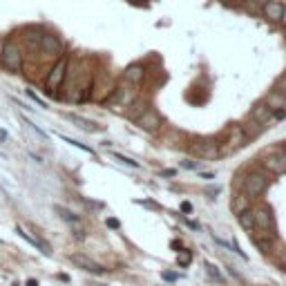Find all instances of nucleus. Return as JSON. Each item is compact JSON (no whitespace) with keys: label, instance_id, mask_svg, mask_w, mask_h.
<instances>
[{"label":"nucleus","instance_id":"obj_2","mask_svg":"<svg viewBox=\"0 0 286 286\" xmlns=\"http://www.w3.org/2000/svg\"><path fill=\"white\" fill-rule=\"evenodd\" d=\"M67 67H70V61L65 59H59L54 63V67L49 70V74H47V79H45V87H47V92L49 94H54L56 96V90H59L61 85H63V81H65V74H67Z\"/></svg>","mask_w":286,"mask_h":286},{"label":"nucleus","instance_id":"obj_13","mask_svg":"<svg viewBox=\"0 0 286 286\" xmlns=\"http://www.w3.org/2000/svg\"><path fill=\"white\" fill-rule=\"evenodd\" d=\"M123 76H126V81H130V83H141V81H143V76H145V67H143V65H139V63H134V65L126 67Z\"/></svg>","mask_w":286,"mask_h":286},{"label":"nucleus","instance_id":"obj_35","mask_svg":"<svg viewBox=\"0 0 286 286\" xmlns=\"http://www.w3.org/2000/svg\"><path fill=\"white\" fill-rule=\"evenodd\" d=\"M3 45H5V40H3V38H0V51H3Z\"/></svg>","mask_w":286,"mask_h":286},{"label":"nucleus","instance_id":"obj_9","mask_svg":"<svg viewBox=\"0 0 286 286\" xmlns=\"http://www.w3.org/2000/svg\"><path fill=\"white\" fill-rule=\"evenodd\" d=\"M54 210L59 212V217H61L63 221H67L70 226L76 228V233H74L76 239H83V237H85V235H83V228H81V217H76L74 212H70V210H67V208H63V206H56Z\"/></svg>","mask_w":286,"mask_h":286},{"label":"nucleus","instance_id":"obj_8","mask_svg":"<svg viewBox=\"0 0 286 286\" xmlns=\"http://www.w3.org/2000/svg\"><path fill=\"white\" fill-rule=\"evenodd\" d=\"M61 49H63V45H61L59 36L40 34V51H45V54H49V56H59Z\"/></svg>","mask_w":286,"mask_h":286},{"label":"nucleus","instance_id":"obj_34","mask_svg":"<svg viewBox=\"0 0 286 286\" xmlns=\"http://www.w3.org/2000/svg\"><path fill=\"white\" fill-rule=\"evenodd\" d=\"M266 3H268V0H255V5H259V7H264Z\"/></svg>","mask_w":286,"mask_h":286},{"label":"nucleus","instance_id":"obj_12","mask_svg":"<svg viewBox=\"0 0 286 286\" xmlns=\"http://www.w3.org/2000/svg\"><path fill=\"white\" fill-rule=\"evenodd\" d=\"M253 242H255V246L259 248L262 253H268L270 248H273V242H275V237H273V233H264V231H257L253 235Z\"/></svg>","mask_w":286,"mask_h":286},{"label":"nucleus","instance_id":"obj_32","mask_svg":"<svg viewBox=\"0 0 286 286\" xmlns=\"http://www.w3.org/2000/svg\"><path fill=\"white\" fill-rule=\"evenodd\" d=\"M170 246H173V248H175V251H177V248H179V251H181V242H177V239H175V242H173V244H170Z\"/></svg>","mask_w":286,"mask_h":286},{"label":"nucleus","instance_id":"obj_19","mask_svg":"<svg viewBox=\"0 0 286 286\" xmlns=\"http://www.w3.org/2000/svg\"><path fill=\"white\" fill-rule=\"evenodd\" d=\"M61 139H63L65 143L74 145V148H81L83 152H90V154H94V150H92V148H87V145H83V143H79V141H74V139H70V137H63V134H61Z\"/></svg>","mask_w":286,"mask_h":286},{"label":"nucleus","instance_id":"obj_25","mask_svg":"<svg viewBox=\"0 0 286 286\" xmlns=\"http://www.w3.org/2000/svg\"><path fill=\"white\" fill-rule=\"evenodd\" d=\"M277 92L286 96V74H284V76H279V81H277Z\"/></svg>","mask_w":286,"mask_h":286},{"label":"nucleus","instance_id":"obj_20","mask_svg":"<svg viewBox=\"0 0 286 286\" xmlns=\"http://www.w3.org/2000/svg\"><path fill=\"white\" fill-rule=\"evenodd\" d=\"M112 157L117 159L119 163H126V165H130V168H139V163H137V161H134V159H130V157H123V154H119V152H114Z\"/></svg>","mask_w":286,"mask_h":286},{"label":"nucleus","instance_id":"obj_21","mask_svg":"<svg viewBox=\"0 0 286 286\" xmlns=\"http://www.w3.org/2000/svg\"><path fill=\"white\" fill-rule=\"evenodd\" d=\"M23 123H25V128H27V130H32V132L36 134V137H40V139H47V134H45L40 128H36L32 121H27V119H23Z\"/></svg>","mask_w":286,"mask_h":286},{"label":"nucleus","instance_id":"obj_1","mask_svg":"<svg viewBox=\"0 0 286 286\" xmlns=\"http://www.w3.org/2000/svg\"><path fill=\"white\" fill-rule=\"evenodd\" d=\"M0 61H3V67L12 74H20L23 72V54H20L18 45L14 40H7L3 45V51H0Z\"/></svg>","mask_w":286,"mask_h":286},{"label":"nucleus","instance_id":"obj_7","mask_svg":"<svg viewBox=\"0 0 286 286\" xmlns=\"http://www.w3.org/2000/svg\"><path fill=\"white\" fill-rule=\"evenodd\" d=\"M139 121V126H141L145 132H154V130H159L161 128V121H163V119H161V114L159 112H154V110H145L141 117L137 119Z\"/></svg>","mask_w":286,"mask_h":286},{"label":"nucleus","instance_id":"obj_29","mask_svg":"<svg viewBox=\"0 0 286 286\" xmlns=\"http://www.w3.org/2000/svg\"><path fill=\"white\" fill-rule=\"evenodd\" d=\"M163 279H168V282H175L177 275H175V273H163Z\"/></svg>","mask_w":286,"mask_h":286},{"label":"nucleus","instance_id":"obj_16","mask_svg":"<svg viewBox=\"0 0 286 286\" xmlns=\"http://www.w3.org/2000/svg\"><path fill=\"white\" fill-rule=\"evenodd\" d=\"M16 233H18V235H20V237H23V239H25V242H29V244H32V246H36V248H40V251H43L45 255H49V251H47V246H43V244H40V242H38V239H36V237H32V235H29V233H27V231H25V228H23V226H16Z\"/></svg>","mask_w":286,"mask_h":286},{"label":"nucleus","instance_id":"obj_27","mask_svg":"<svg viewBox=\"0 0 286 286\" xmlns=\"http://www.w3.org/2000/svg\"><path fill=\"white\" fill-rule=\"evenodd\" d=\"M105 223H107L110 228H119V226H121V223H119V219H114V217H110V219H107Z\"/></svg>","mask_w":286,"mask_h":286},{"label":"nucleus","instance_id":"obj_14","mask_svg":"<svg viewBox=\"0 0 286 286\" xmlns=\"http://www.w3.org/2000/svg\"><path fill=\"white\" fill-rule=\"evenodd\" d=\"M67 119H70L72 123H76V126H79L81 130H85V132H101L103 128H98L96 123H92V121H87V119H81V117H76V114H67Z\"/></svg>","mask_w":286,"mask_h":286},{"label":"nucleus","instance_id":"obj_33","mask_svg":"<svg viewBox=\"0 0 286 286\" xmlns=\"http://www.w3.org/2000/svg\"><path fill=\"white\" fill-rule=\"evenodd\" d=\"M25 286H38V282H36V279H27V284Z\"/></svg>","mask_w":286,"mask_h":286},{"label":"nucleus","instance_id":"obj_18","mask_svg":"<svg viewBox=\"0 0 286 286\" xmlns=\"http://www.w3.org/2000/svg\"><path fill=\"white\" fill-rule=\"evenodd\" d=\"M248 208H251V199H248L246 195H242V197H237V201H235V206H233V210H235V215H237V212L248 210Z\"/></svg>","mask_w":286,"mask_h":286},{"label":"nucleus","instance_id":"obj_24","mask_svg":"<svg viewBox=\"0 0 286 286\" xmlns=\"http://www.w3.org/2000/svg\"><path fill=\"white\" fill-rule=\"evenodd\" d=\"M206 268H208V275H210V277H215L217 279V282H221V273H219V268H217V266H212V264L210 262H206Z\"/></svg>","mask_w":286,"mask_h":286},{"label":"nucleus","instance_id":"obj_22","mask_svg":"<svg viewBox=\"0 0 286 286\" xmlns=\"http://www.w3.org/2000/svg\"><path fill=\"white\" fill-rule=\"evenodd\" d=\"M132 107H134V110H130V119H134V121H137V119L145 112V105H141V103H134Z\"/></svg>","mask_w":286,"mask_h":286},{"label":"nucleus","instance_id":"obj_26","mask_svg":"<svg viewBox=\"0 0 286 286\" xmlns=\"http://www.w3.org/2000/svg\"><path fill=\"white\" fill-rule=\"evenodd\" d=\"M27 96H29V98H32V101H34V103H38V105H40V107H47V105H45V103H43V101H40V98H38V96H36V94H34V92H32V90H27Z\"/></svg>","mask_w":286,"mask_h":286},{"label":"nucleus","instance_id":"obj_3","mask_svg":"<svg viewBox=\"0 0 286 286\" xmlns=\"http://www.w3.org/2000/svg\"><path fill=\"white\" fill-rule=\"evenodd\" d=\"M266 188H268V177L262 173H251L244 179V192H246L248 199H255V197L264 195Z\"/></svg>","mask_w":286,"mask_h":286},{"label":"nucleus","instance_id":"obj_36","mask_svg":"<svg viewBox=\"0 0 286 286\" xmlns=\"http://www.w3.org/2000/svg\"><path fill=\"white\" fill-rule=\"evenodd\" d=\"M223 3H228V0H223Z\"/></svg>","mask_w":286,"mask_h":286},{"label":"nucleus","instance_id":"obj_10","mask_svg":"<svg viewBox=\"0 0 286 286\" xmlns=\"http://www.w3.org/2000/svg\"><path fill=\"white\" fill-rule=\"evenodd\" d=\"M253 121L259 123L262 128H266L270 121H275V119H273V110H270L266 103H259V105L253 107Z\"/></svg>","mask_w":286,"mask_h":286},{"label":"nucleus","instance_id":"obj_28","mask_svg":"<svg viewBox=\"0 0 286 286\" xmlns=\"http://www.w3.org/2000/svg\"><path fill=\"white\" fill-rule=\"evenodd\" d=\"M184 168H188V170H197V163H192V161H184Z\"/></svg>","mask_w":286,"mask_h":286},{"label":"nucleus","instance_id":"obj_5","mask_svg":"<svg viewBox=\"0 0 286 286\" xmlns=\"http://www.w3.org/2000/svg\"><path fill=\"white\" fill-rule=\"evenodd\" d=\"M264 165L275 175H284L286 173V150H279V152H273L264 159Z\"/></svg>","mask_w":286,"mask_h":286},{"label":"nucleus","instance_id":"obj_23","mask_svg":"<svg viewBox=\"0 0 286 286\" xmlns=\"http://www.w3.org/2000/svg\"><path fill=\"white\" fill-rule=\"evenodd\" d=\"M192 259V255L188 251H179V257H177V262H179V266H188Z\"/></svg>","mask_w":286,"mask_h":286},{"label":"nucleus","instance_id":"obj_15","mask_svg":"<svg viewBox=\"0 0 286 286\" xmlns=\"http://www.w3.org/2000/svg\"><path fill=\"white\" fill-rule=\"evenodd\" d=\"M195 152L199 154V157L212 159V157H217V154H219V150H217L215 143H199V145H195Z\"/></svg>","mask_w":286,"mask_h":286},{"label":"nucleus","instance_id":"obj_4","mask_svg":"<svg viewBox=\"0 0 286 286\" xmlns=\"http://www.w3.org/2000/svg\"><path fill=\"white\" fill-rule=\"evenodd\" d=\"M253 212V231H270L273 228V215H270V210L266 206H259L255 208Z\"/></svg>","mask_w":286,"mask_h":286},{"label":"nucleus","instance_id":"obj_6","mask_svg":"<svg viewBox=\"0 0 286 286\" xmlns=\"http://www.w3.org/2000/svg\"><path fill=\"white\" fill-rule=\"evenodd\" d=\"M70 259L76 264V266H81L83 270H87V273H92V275H105L107 273V268H103L101 264H96L94 259L85 257V255H72Z\"/></svg>","mask_w":286,"mask_h":286},{"label":"nucleus","instance_id":"obj_30","mask_svg":"<svg viewBox=\"0 0 286 286\" xmlns=\"http://www.w3.org/2000/svg\"><path fill=\"white\" fill-rule=\"evenodd\" d=\"M181 210H184V212H190V210H192V206L188 204V201H184V204H181Z\"/></svg>","mask_w":286,"mask_h":286},{"label":"nucleus","instance_id":"obj_17","mask_svg":"<svg viewBox=\"0 0 286 286\" xmlns=\"http://www.w3.org/2000/svg\"><path fill=\"white\" fill-rule=\"evenodd\" d=\"M237 219H239V226H242L244 231H253V212H251V208L237 212Z\"/></svg>","mask_w":286,"mask_h":286},{"label":"nucleus","instance_id":"obj_31","mask_svg":"<svg viewBox=\"0 0 286 286\" xmlns=\"http://www.w3.org/2000/svg\"><path fill=\"white\" fill-rule=\"evenodd\" d=\"M279 23H282V25H284V27H286V7L282 9V18H279Z\"/></svg>","mask_w":286,"mask_h":286},{"label":"nucleus","instance_id":"obj_11","mask_svg":"<svg viewBox=\"0 0 286 286\" xmlns=\"http://www.w3.org/2000/svg\"><path fill=\"white\" fill-rule=\"evenodd\" d=\"M282 9H284L282 3H277V0H268V3L262 7V14H264V18L266 20L279 23V18H282Z\"/></svg>","mask_w":286,"mask_h":286}]
</instances>
